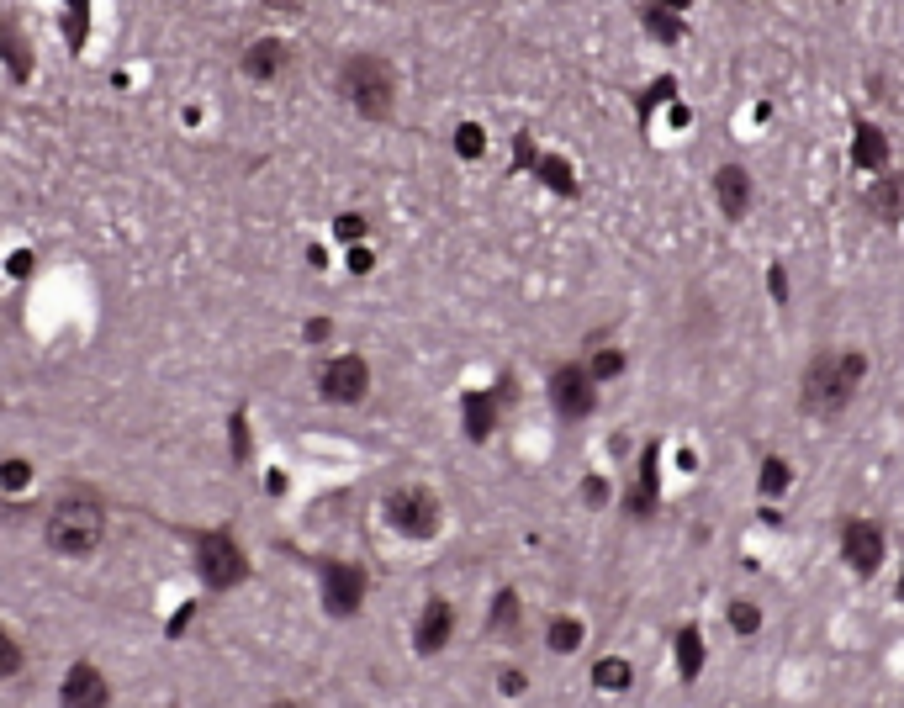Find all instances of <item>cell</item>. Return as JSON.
<instances>
[{
    "label": "cell",
    "mask_w": 904,
    "mask_h": 708,
    "mask_svg": "<svg viewBox=\"0 0 904 708\" xmlns=\"http://www.w3.org/2000/svg\"><path fill=\"white\" fill-rule=\"evenodd\" d=\"M867 381V354L862 349H846V354H815L804 365V381H799V407L809 418H836L852 407L857 386Z\"/></svg>",
    "instance_id": "6da1fadb"
},
{
    "label": "cell",
    "mask_w": 904,
    "mask_h": 708,
    "mask_svg": "<svg viewBox=\"0 0 904 708\" xmlns=\"http://www.w3.org/2000/svg\"><path fill=\"white\" fill-rule=\"evenodd\" d=\"M339 96L355 106L360 117L386 122L397 106V74L386 59H376V53H355V59L339 69Z\"/></svg>",
    "instance_id": "7a4b0ae2"
},
{
    "label": "cell",
    "mask_w": 904,
    "mask_h": 708,
    "mask_svg": "<svg viewBox=\"0 0 904 708\" xmlns=\"http://www.w3.org/2000/svg\"><path fill=\"white\" fill-rule=\"evenodd\" d=\"M101 534H106V513H101V502L96 497H64L59 508L48 513V524H43V539H48V550L53 555H69V561H80V555H90L101 545Z\"/></svg>",
    "instance_id": "3957f363"
},
{
    "label": "cell",
    "mask_w": 904,
    "mask_h": 708,
    "mask_svg": "<svg viewBox=\"0 0 904 708\" xmlns=\"http://www.w3.org/2000/svg\"><path fill=\"white\" fill-rule=\"evenodd\" d=\"M386 524L408 539H434L439 534V497L429 487H397L386 497Z\"/></svg>",
    "instance_id": "277c9868"
},
{
    "label": "cell",
    "mask_w": 904,
    "mask_h": 708,
    "mask_svg": "<svg viewBox=\"0 0 904 708\" xmlns=\"http://www.w3.org/2000/svg\"><path fill=\"white\" fill-rule=\"evenodd\" d=\"M593 402H598V381H593V370H587V365L550 370V407H556L566 423L587 418V413H593Z\"/></svg>",
    "instance_id": "5b68a950"
},
{
    "label": "cell",
    "mask_w": 904,
    "mask_h": 708,
    "mask_svg": "<svg viewBox=\"0 0 904 708\" xmlns=\"http://www.w3.org/2000/svg\"><path fill=\"white\" fill-rule=\"evenodd\" d=\"M318 391H323L328 402H339V407L360 402L365 391H371V365H365L360 354H339V360H328V365H323Z\"/></svg>",
    "instance_id": "8992f818"
},
{
    "label": "cell",
    "mask_w": 904,
    "mask_h": 708,
    "mask_svg": "<svg viewBox=\"0 0 904 708\" xmlns=\"http://www.w3.org/2000/svg\"><path fill=\"white\" fill-rule=\"evenodd\" d=\"M201 582L207 587H233V582H244V571H249V561L238 555V545L228 534H201Z\"/></svg>",
    "instance_id": "52a82bcc"
},
{
    "label": "cell",
    "mask_w": 904,
    "mask_h": 708,
    "mask_svg": "<svg viewBox=\"0 0 904 708\" xmlns=\"http://www.w3.org/2000/svg\"><path fill=\"white\" fill-rule=\"evenodd\" d=\"M841 555H846V571L873 576L883 566V529L867 524V518H852V524L841 529Z\"/></svg>",
    "instance_id": "ba28073f"
},
{
    "label": "cell",
    "mask_w": 904,
    "mask_h": 708,
    "mask_svg": "<svg viewBox=\"0 0 904 708\" xmlns=\"http://www.w3.org/2000/svg\"><path fill=\"white\" fill-rule=\"evenodd\" d=\"M450 635H455V608H450L445 598H429V603H423V613H418V629H413L418 650H423V656H434V650L450 645Z\"/></svg>",
    "instance_id": "9c48e42d"
},
{
    "label": "cell",
    "mask_w": 904,
    "mask_h": 708,
    "mask_svg": "<svg viewBox=\"0 0 904 708\" xmlns=\"http://www.w3.org/2000/svg\"><path fill=\"white\" fill-rule=\"evenodd\" d=\"M323 592H328V613H355L360 608V592H365V576L355 566H323Z\"/></svg>",
    "instance_id": "30bf717a"
},
{
    "label": "cell",
    "mask_w": 904,
    "mask_h": 708,
    "mask_svg": "<svg viewBox=\"0 0 904 708\" xmlns=\"http://www.w3.org/2000/svg\"><path fill=\"white\" fill-rule=\"evenodd\" d=\"M714 196H719V212H725L730 222L751 212V175L741 170V164H725V170L714 175Z\"/></svg>",
    "instance_id": "8fae6325"
},
{
    "label": "cell",
    "mask_w": 904,
    "mask_h": 708,
    "mask_svg": "<svg viewBox=\"0 0 904 708\" xmlns=\"http://www.w3.org/2000/svg\"><path fill=\"white\" fill-rule=\"evenodd\" d=\"M862 201H867V212H873L878 222H899L904 217V175H878L862 191Z\"/></svg>",
    "instance_id": "7c38bea8"
},
{
    "label": "cell",
    "mask_w": 904,
    "mask_h": 708,
    "mask_svg": "<svg viewBox=\"0 0 904 708\" xmlns=\"http://www.w3.org/2000/svg\"><path fill=\"white\" fill-rule=\"evenodd\" d=\"M286 64H291V48L281 43V37H265V43H254L244 53V74H249V80H281Z\"/></svg>",
    "instance_id": "4fadbf2b"
},
{
    "label": "cell",
    "mask_w": 904,
    "mask_h": 708,
    "mask_svg": "<svg viewBox=\"0 0 904 708\" xmlns=\"http://www.w3.org/2000/svg\"><path fill=\"white\" fill-rule=\"evenodd\" d=\"M852 164H857V170H867V175L889 164V138H883V127H873V122L857 127V138H852Z\"/></svg>",
    "instance_id": "5bb4252c"
},
{
    "label": "cell",
    "mask_w": 904,
    "mask_h": 708,
    "mask_svg": "<svg viewBox=\"0 0 904 708\" xmlns=\"http://www.w3.org/2000/svg\"><path fill=\"white\" fill-rule=\"evenodd\" d=\"M492 423H497V397H492V391H471V397H466V434L487 439Z\"/></svg>",
    "instance_id": "9a60e30c"
},
{
    "label": "cell",
    "mask_w": 904,
    "mask_h": 708,
    "mask_svg": "<svg viewBox=\"0 0 904 708\" xmlns=\"http://www.w3.org/2000/svg\"><path fill=\"white\" fill-rule=\"evenodd\" d=\"M492 635H503V640L524 635V608H519V592H497V603H492Z\"/></svg>",
    "instance_id": "2e32d148"
},
{
    "label": "cell",
    "mask_w": 904,
    "mask_h": 708,
    "mask_svg": "<svg viewBox=\"0 0 904 708\" xmlns=\"http://www.w3.org/2000/svg\"><path fill=\"white\" fill-rule=\"evenodd\" d=\"M677 672H682V682H698V672H704V635L698 629L677 635Z\"/></svg>",
    "instance_id": "e0dca14e"
},
{
    "label": "cell",
    "mask_w": 904,
    "mask_h": 708,
    "mask_svg": "<svg viewBox=\"0 0 904 708\" xmlns=\"http://www.w3.org/2000/svg\"><path fill=\"white\" fill-rule=\"evenodd\" d=\"M640 22H645V27H651V32L661 37V43H677V37H682V11H672V6H661V0H651V6H645V11H640Z\"/></svg>",
    "instance_id": "ac0fdd59"
},
{
    "label": "cell",
    "mask_w": 904,
    "mask_h": 708,
    "mask_svg": "<svg viewBox=\"0 0 904 708\" xmlns=\"http://www.w3.org/2000/svg\"><path fill=\"white\" fill-rule=\"evenodd\" d=\"M64 698L69 703H106V687H101V677L90 672V666H75L69 682H64Z\"/></svg>",
    "instance_id": "d6986e66"
},
{
    "label": "cell",
    "mask_w": 904,
    "mask_h": 708,
    "mask_svg": "<svg viewBox=\"0 0 904 708\" xmlns=\"http://www.w3.org/2000/svg\"><path fill=\"white\" fill-rule=\"evenodd\" d=\"M582 619H550V629H545V645L556 650V656H566V650H577L582 645Z\"/></svg>",
    "instance_id": "ffe728a7"
},
{
    "label": "cell",
    "mask_w": 904,
    "mask_h": 708,
    "mask_svg": "<svg viewBox=\"0 0 904 708\" xmlns=\"http://www.w3.org/2000/svg\"><path fill=\"white\" fill-rule=\"evenodd\" d=\"M630 677H635L630 661H619V656L593 666V687H603V693H624V687H630Z\"/></svg>",
    "instance_id": "44dd1931"
},
{
    "label": "cell",
    "mask_w": 904,
    "mask_h": 708,
    "mask_svg": "<svg viewBox=\"0 0 904 708\" xmlns=\"http://www.w3.org/2000/svg\"><path fill=\"white\" fill-rule=\"evenodd\" d=\"M534 170H540V175H545V185H550V191H566V196H571V191H577V180H571V164H566V159H556V154H545V159H534Z\"/></svg>",
    "instance_id": "7402d4cb"
},
{
    "label": "cell",
    "mask_w": 904,
    "mask_h": 708,
    "mask_svg": "<svg viewBox=\"0 0 904 708\" xmlns=\"http://www.w3.org/2000/svg\"><path fill=\"white\" fill-rule=\"evenodd\" d=\"M793 481V465L788 460H762V497H783Z\"/></svg>",
    "instance_id": "603a6c76"
},
{
    "label": "cell",
    "mask_w": 904,
    "mask_h": 708,
    "mask_svg": "<svg viewBox=\"0 0 904 708\" xmlns=\"http://www.w3.org/2000/svg\"><path fill=\"white\" fill-rule=\"evenodd\" d=\"M455 154H460V159H482V154H487V133H482L476 122L455 127Z\"/></svg>",
    "instance_id": "cb8c5ba5"
},
{
    "label": "cell",
    "mask_w": 904,
    "mask_h": 708,
    "mask_svg": "<svg viewBox=\"0 0 904 708\" xmlns=\"http://www.w3.org/2000/svg\"><path fill=\"white\" fill-rule=\"evenodd\" d=\"M730 629L735 635H756V629H762V608L756 603H730Z\"/></svg>",
    "instance_id": "d4e9b609"
},
{
    "label": "cell",
    "mask_w": 904,
    "mask_h": 708,
    "mask_svg": "<svg viewBox=\"0 0 904 708\" xmlns=\"http://www.w3.org/2000/svg\"><path fill=\"white\" fill-rule=\"evenodd\" d=\"M587 370H593V381L603 386V381H614L619 370H624V354H619V349H598V354H593V365H587Z\"/></svg>",
    "instance_id": "484cf974"
},
{
    "label": "cell",
    "mask_w": 904,
    "mask_h": 708,
    "mask_svg": "<svg viewBox=\"0 0 904 708\" xmlns=\"http://www.w3.org/2000/svg\"><path fill=\"white\" fill-rule=\"evenodd\" d=\"M16 672H22V645L0 629V677H16Z\"/></svg>",
    "instance_id": "4316f807"
},
{
    "label": "cell",
    "mask_w": 904,
    "mask_h": 708,
    "mask_svg": "<svg viewBox=\"0 0 904 708\" xmlns=\"http://www.w3.org/2000/svg\"><path fill=\"white\" fill-rule=\"evenodd\" d=\"M767 291L778 296V302H788V270H783V265H772V270H767Z\"/></svg>",
    "instance_id": "83f0119b"
},
{
    "label": "cell",
    "mask_w": 904,
    "mask_h": 708,
    "mask_svg": "<svg viewBox=\"0 0 904 708\" xmlns=\"http://www.w3.org/2000/svg\"><path fill=\"white\" fill-rule=\"evenodd\" d=\"M582 497L593 502V508H598V502H608V481H603V476H587V481H582Z\"/></svg>",
    "instance_id": "f1b7e54d"
},
{
    "label": "cell",
    "mask_w": 904,
    "mask_h": 708,
    "mask_svg": "<svg viewBox=\"0 0 904 708\" xmlns=\"http://www.w3.org/2000/svg\"><path fill=\"white\" fill-rule=\"evenodd\" d=\"M0 481H6V487H22V481H27V465H22V460H6V465H0Z\"/></svg>",
    "instance_id": "f546056e"
},
{
    "label": "cell",
    "mask_w": 904,
    "mask_h": 708,
    "mask_svg": "<svg viewBox=\"0 0 904 708\" xmlns=\"http://www.w3.org/2000/svg\"><path fill=\"white\" fill-rule=\"evenodd\" d=\"M497 682H503V693H508V698H519V693H524V687H529V677H524V672H503V677H497Z\"/></svg>",
    "instance_id": "4dcf8cb0"
},
{
    "label": "cell",
    "mask_w": 904,
    "mask_h": 708,
    "mask_svg": "<svg viewBox=\"0 0 904 708\" xmlns=\"http://www.w3.org/2000/svg\"><path fill=\"white\" fill-rule=\"evenodd\" d=\"M360 233H365L360 217H339V238H360Z\"/></svg>",
    "instance_id": "1f68e13d"
},
{
    "label": "cell",
    "mask_w": 904,
    "mask_h": 708,
    "mask_svg": "<svg viewBox=\"0 0 904 708\" xmlns=\"http://www.w3.org/2000/svg\"><path fill=\"white\" fill-rule=\"evenodd\" d=\"M661 6H672V11H688V6H693V0H661Z\"/></svg>",
    "instance_id": "d6a6232c"
},
{
    "label": "cell",
    "mask_w": 904,
    "mask_h": 708,
    "mask_svg": "<svg viewBox=\"0 0 904 708\" xmlns=\"http://www.w3.org/2000/svg\"><path fill=\"white\" fill-rule=\"evenodd\" d=\"M899 603H904V571H899Z\"/></svg>",
    "instance_id": "836d02e7"
}]
</instances>
